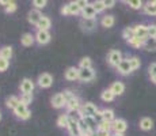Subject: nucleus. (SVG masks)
I'll use <instances>...</instances> for the list:
<instances>
[{
  "mask_svg": "<svg viewBox=\"0 0 156 136\" xmlns=\"http://www.w3.org/2000/svg\"><path fill=\"white\" fill-rule=\"evenodd\" d=\"M98 110H99V109H98V106L95 104H92V102H86V104L82 105V108L77 112V114H79V119H83V117H94Z\"/></svg>",
  "mask_w": 156,
  "mask_h": 136,
  "instance_id": "1",
  "label": "nucleus"
},
{
  "mask_svg": "<svg viewBox=\"0 0 156 136\" xmlns=\"http://www.w3.org/2000/svg\"><path fill=\"white\" fill-rule=\"evenodd\" d=\"M124 60V57H122V53L121 50L118 49H112L107 54V63H109L110 67H118L119 63Z\"/></svg>",
  "mask_w": 156,
  "mask_h": 136,
  "instance_id": "2",
  "label": "nucleus"
},
{
  "mask_svg": "<svg viewBox=\"0 0 156 136\" xmlns=\"http://www.w3.org/2000/svg\"><path fill=\"white\" fill-rule=\"evenodd\" d=\"M69 116V124H68V134L69 136H82V131L79 127V119L73 116V114H68Z\"/></svg>",
  "mask_w": 156,
  "mask_h": 136,
  "instance_id": "3",
  "label": "nucleus"
},
{
  "mask_svg": "<svg viewBox=\"0 0 156 136\" xmlns=\"http://www.w3.org/2000/svg\"><path fill=\"white\" fill-rule=\"evenodd\" d=\"M14 114H15V117L19 120H27V119H30V116H31V112L29 110L27 105L19 102V105L14 109Z\"/></svg>",
  "mask_w": 156,
  "mask_h": 136,
  "instance_id": "4",
  "label": "nucleus"
},
{
  "mask_svg": "<svg viewBox=\"0 0 156 136\" xmlns=\"http://www.w3.org/2000/svg\"><path fill=\"white\" fill-rule=\"evenodd\" d=\"M60 13L62 15H80L82 14V10L79 8L76 2H71V3H68V4L62 6Z\"/></svg>",
  "mask_w": 156,
  "mask_h": 136,
  "instance_id": "5",
  "label": "nucleus"
},
{
  "mask_svg": "<svg viewBox=\"0 0 156 136\" xmlns=\"http://www.w3.org/2000/svg\"><path fill=\"white\" fill-rule=\"evenodd\" d=\"M128 129V123L124 119H115L112 123V131L113 134H121L124 135Z\"/></svg>",
  "mask_w": 156,
  "mask_h": 136,
  "instance_id": "6",
  "label": "nucleus"
},
{
  "mask_svg": "<svg viewBox=\"0 0 156 136\" xmlns=\"http://www.w3.org/2000/svg\"><path fill=\"white\" fill-rule=\"evenodd\" d=\"M82 102H80V99H79V97L77 95H75L72 99H69V101L67 102V105H65V109H67V112H68V114L69 113H75V112H79L80 110V108H82Z\"/></svg>",
  "mask_w": 156,
  "mask_h": 136,
  "instance_id": "7",
  "label": "nucleus"
},
{
  "mask_svg": "<svg viewBox=\"0 0 156 136\" xmlns=\"http://www.w3.org/2000/svg\"><path fill=\"white\" fill-rule=\"evenodd\" d=\"M98 25V22H97V18L95 19H80V22H79V26H80V29L83 30V31H86V33H91V31H94L95 30V27H97Z\"/></svg>",
  "mask_w": 156,
  "mask_h": 136,
  "instance_id": "8",
  "label": "nucleus"
},
{
  "mask_svg": "<svg viewBox=\"0 0 156 136\" xmlns=\"http://www.w3.org/2000/svg\"><path fill=\"white\" fill-rule=\"evenodd\" d=\"M37 83L41 89H49L53 83V76L50 74H48V72H44V74H41L40 76H38Z\"/></svg>",
  "mask_w": 156,
  "mask_h": 136,
  "instance_id": "9",
  "label": "nucleus"
},
{
  "mask_svg": "<svg viewBox=\"0 0 156 136\" xmlns=\"http://www.w3.org/2000/svg\"><path fill=\"white\" fill-rule=\"evenodd\" d=\"M34 37H35V42L40 45H46L50 41V38H52L50 37V33L48 30H37Z\"/></svg>",
  "mask_w": 156,
  "mask_h": 136,
  "instance_id": "10",
  "label": "nucleus"
},
{
  "mask_svg": "<svg viewBox=\"0 0 156 136\" xmlns=\"http://www.w3.org/2000/svg\"><path fill=\"white\" fill-rule=\"evenodd\" d=\"M95 78L94 68H79V80L82 82H91Z\"/></svg>",
  "mask_w": 156,
  "mask_h": 136,
  "instance_id": "11",
  "label": "nucleus"
},
{
  "mask_svg": "<svg viewBox=\"0 0 156 136\" xmlns=\"http://www.w3.org/2000/svg\"><path fill=\"white\" fill-rule=\"evenodd\" d=\"M34 82H33L30 78H25L22 82H20V91H22V94H33V91H34Z\"/></svg>",
  "mask_w": 156,
  "mask_h": 136,
  "instance_id": "12",
  "label": "nucleus"
},
{
  "mask_svg": "<svg viewBox=\"0 0 156 136\" xmlns=\"http://www.w3.org/2000/svg\"><path fill=\"white\" fill-rule=\"evenodd\" d=\"M117 72H118L119 75H122V76H126V75L132 74V67H130V63H129V57L128 59H124L121 63H119V65L117 67Z\"/></svg>",
  "mask_w": 156,
  "mask_h": 136,
  "instance_id": "13",
  "label": "nucleus"
},
{
  "mask_svg": "<svg viewBox=\"0 0 156 136\" xmlns=\"http://www.w3.org/2000/svg\"><path fill=\"white\" fill-rule=\"evenodd\" d=\"M42 17H44V15L41 14V11L37 10V8H34V10H31V11L29 13L27 20H29V23H31V25L37 26L38 23H40V20L42 19Z\"/></svg>",
  "mask_w": 156,
  "mask_h": 136,
  "instance_id": "14",
  "label": "nucleus"
},
{
  "mask_svg": "<svg viewBox=\"0 0 156 136\" xmlns=\"http://www.w3.org/2000/svg\"><path fill=\"white\" fill-rule=\"evenodd\" d=\"M80 15H82L83 19H95V17H97V11H95L92 3H90L86 8H83Z\"/></svg>",
  "mask_w": 156,
  "mask_h": 136,
  "instance_id": "15",
  "label": "nucleus"
},
{
  "mask_svg": "<svg viewBox=\"0 0 156 136\" xmlns=\"http://www.w3.org/2000/svg\"><path fill=\"white\" fill-rule=\"evenodd\" d=\"M133 29L137 38H141V40L148 38V26L147 25H136L133 26Z\"/></svg>",
  "mask_w": 156,
  "mask_h": 136,
  "instance_id": "16",
  "label": "nucleus"
},
{
  "mask_svg": "<svg viewBox=\"0 0 156 136\" xmlns=\"http://www.w3.org/2000/svg\"><path fill=\"white\" fill-rule=\"evenodd\" d=\"M65 105H67V101L64 99V97H62L61 93H57V94L53 95L52 98V106L55 109H61L64 108Z\"/></svg>",
  "mask_w": 156,
  "mask_h": 136,
  "instance_id": "17",
  "label": "nucleus"
},
{
  "mask_svg": "<svg viewBox=\"0 0 156 136\" xmlns=\"http://www.w3.org/2000/svg\"><path fill=\"white\" fill-rule=\"evenodd\" d=\"M110 90H112L113 94L115 97L117 95H122L124 94V91H125V84L122 83V82H119V80L113 82L112 86H110Z\"/></svg>",
  "mask_w": 156,
  "mask_h": 136,
  "instance_id": "18",
  "label": "nucleus"
},
{
  "mask_svg": "<svg viewBox=\"0 0 156 136\" xmlns=\"http://www.w3.org/2000/svg\"><path fill=\"white\" fill-rule=\"evenodd\" d=\"M64 78L67 80H71V82L79 79V68H77V67L67 68V71H65V74H64Z\"/></svg>",
  "mask_w": 156,
  "mask_h": 136,
  "instance_id": "19",
  "label": "nucleus"
},
{
  "mask_svg": "<svg viewBox=\"0 0 156 136\" xmlns=\"http://www.w3.org/2000/svg\"><path fill=\"white\" fill-rule=\"evenodd\" d=\"M140 129L141 131H151V129H154V120L151 117H143L140 120Z\"/></svg>",
  "mask_w": 156,
  "mask_h": 136,
  "instance_id": "20",
  "label": "nucleus"
},
{
  "mask_svg": "<svg viewBox=\"0 0 156 136\" xmlns=\"http://www.w3.org/2000/svg\"><path fill=\"white\" fill-rule=\"evenodd\" d=\"M34 42H35V37L31 33H25V34L22 35V38H20V44H22L23 46H31Z\"/></svg>",
  "mask_w": 156,
  "mask_h": 136,
  "instance_id": "21",
  "label": "nucleus"
},
{
  "mask_svg": "<svg viewBox=\"0 0 156 136\" xmlns=\"http://www.w3.org/2000/svg\"><path fill=\"white\" fill-rule=\"evenodd\" d=\"M114 23H115V18H114V15H105V17H102V19H101V25L103 27H106V29L113 27Z\"/></svg>",
  "mask_w": 156,
  "mask_h": 136,
  "instance_id": "22",
  "label": "nucleus"
},
{
  "mask_svg": "<svg viewBox=\"0 0 156 136\" xmlns=\"http://www.w3.org/2000/svg\"><path fill=\"white\" fill-rule=\"evenodd\" d=\"M143 48L145 50H148V52H156V38H152V37L145 38Z\"/></svg>",
  "mask_w": 156,
  "mask_h": 136,
  "instance_id": "23",
  "label": "nucleus"
},
{
  "mask_svg": "<svg viewBox=\"0 0 156 136\" xmlns=\"http://www.w3.org/2000/svg\"><path fill=\"white\" fill-rule=\"evenodd\" d=\"M19 102H20V98H18L16 95H10L7 99H5V106L14 110V109L19 105Z\"/></svg>",
  "mask_w": 156,
  "mask_h": 136,
  "instance_id": "24",
  "label": "nucleus"
},
{
  "mask_svg": "<svg viewBox=\"0 0 156 136\" xmlns=\"http://www.w3.org/2000/svg\"><path fill=\"white\" fill-rule=\"evenodd\" d=\"M144 13L147 15L155 17L156 15V0H154V2H148L145 6H144Z\"/></svg>",
  "mask_w": 156,
  "mask_h": 136,
  "instance_id": "25",
  "label": "nucleus"
},
{
  "mask_svg": "<svg viewBox=\"0 0 156 136\" xmlns=\"http://www.w3.org/2000/svg\"><path fill=\"white\" fill-rule=\"evenodd\" d=\"M50 26H52V20L48 17H42V19L40 20V23L35 27H37V30H48V31H49Z\"/></svg>",
  "mask_w": 156,
  "mask_h": 136,
  "instance_id": "26",
  "label": "nucleus"
},
{
  "mask_svg": "<svg viewBox=\"0 0 156 136\" xmlns=\"http://www.w3.org/2000/svg\"><path fill=\"white\" fill-rule=\"evenodd\" d=\"M134 37H136V34H134V29H133V27H125V29L122 30V38H124L126 42L132 41Z\"/></svg>",
  "mask_w": 156,
  "mask_h": 136,
  "instance_id": "27",
  "label": "nucleus"
},
{
  "mask_svg": "<svg viewBox=\"0 0 156 136\" xmlns=\"http://www.w3.org/2000/svg\"><path fill=\"white\" fill-rule=\"evenodd\" d=\"M68 124H69V116H68V113L60 114L58 119H57V125L60 128H68Z\"/></svg>",
  "mask_w": 156,
  "mask_h": 136,
  "instance_id": "28",
  "label": "nucleus"
},
{
  "mask_svg": "<svg viewBox=\"0 0 156 136\" xmlns=\"http://www.w3.org/2000/svg\"><path fill=\"white\" fill-rule=\"evenodd\" d=\"M83 120H84V123L87 124V127L90 128V131L91 132H97L98 131V123L95 121L94 117H83Z\"/></svg>",
  "mask_w": 156,
  "mask_h": 136,
  "instance_id": "29",
  "label": "nucleus"
},
{
  "mask_svg": "<svg viewBox=\"0 0 156 136\" xmlns=\"http://www.w3.org/2000/svg\"><path fill=\"white\" fill-rule=\"evenodd\" d=\"M0 57L10 61V59L12 57V48H11V46H3V48H0Z\"/></svg>",
  "mask_w": 156,
  "mask_h": 136,
  "instance_id": "30",
  "label": "nucleus"
},
{
  "mask_svg": "<svg viewBox=\"0 0 156 136\" xmlns=\"http://www.w3.org/2000/svg\"><path fill=\"white\" fill-rule=\"evenodd\" d=\"M114 98H115V95L113 94V91L110 89L103 90V91H102V94H101V99L103 102H112V101H114Z\"/></svg>",
  "mask_w": 156,
  "mask_h": 136,
  "instance_id": "31",
  "label": "nucleus"
},
{
  "mask_svg": "<svg viewBox=\"0 0 156 136\" xmlns=\"http://www.w3.org/2000/svg\"><path fill=\"white\" fill-rule=\"evenodd\" d=\"M102 113H103V120L105 121H109V123H113L115 120V114L112 109H102Z\"/></svg>",
  "mask_w": 156,
  "mask_h": 136,
  "instance_id": "32",
  "label": "nucleus"
},
{
  "mask_svg": "<svg viewBox=\"0 0 156 136\" xmlns=\"http://www.w3.org/2000/svg\"><path fill=\"white\" fill-rule=\"evenodd\" d=\"M129 63H130L132 71H136V69H139L141 67V60H140V57H137V56L129 57Z\"/></svg>",
  "mask_w": 156,
  "mask_h": 136,
  "instance_id": "33",
  "label": "nucleus"
},
{
  "mask_svg": "<svg viewBox=\"0 0 156 136\" xmlns=\"http://www.w3.org/2000/svg\"><path fill=\"white\" fill-rule=\"evenodd\" d=\"M124 3H125V4H128L130 8H133V10H140V8H144L141 0H125Z\"/></svg>",
  "mask_w": 156,
  "mask_h": 136,
  "instance_id": "34",
  "label": "nucleus"
},
{
  "mask_svg": "<svg viewBox=\"0 0 156 136\" xmlns=\"http://www.w3.org/2000/svg\"><path fill=\"white\" fill-rule=\"evenodd\" d=\"M148 75H149V79L154 84H156V61L151 63L148 67Z\"/></svg>",
  "mask_w": 156,
  "mask_h": 136,
  "instance_id": "35",
  "label": "nucleus"
},
{
  "mask_svg": "<svg viewBox=\"0 0 156 136\" xmlns=\"http://www.w3.org/2000/svg\"><path fill=\"white\" fill-rule=\"evenodd\" d=\"M144 42H145V40H141V38L134 37L133 40L129 41L128 44L130 45V46H133V48H136V49H139V48H143V46H144Z\"/></svg>",
  "mask_w": 156,
  "mask_h": 136,
  "instance_id": "36",
  "label": "nucleus"
},
{
  "mask_svg": "<svg viewBox=\"0 0 156 136\" xmlns=\"http://www.w3.org/2000/svg\"><path fill=\"white\" fill-rule=\"evenodd\" d=\"M79 68H92V61L90 57H83L79 61Z\"/></svg>",
  "mask_w": 156,
  "mask_h": 136,
  "instance_id": "37",
  "label": "nucleus"
},
{
  "mask_svg": "<svg viewBox=\"0 0 156 136\" xmlns=\"http://www.w3.org/2000/svg\"><path fill=\"white\" fill-rule=\"evenodd\" d=\"M92 6H94V8H95V11H97V14L103 13V11L106 10V7H105V3H103V0H97V2H94V3H92Z\"/></svg>",
  "mask_w": 156,
  "mask_h": 136,
  "instance_id": "38",
  "label": "nucleus"
},
{
  "mask_svg": "<svg viewBox=\"0 0 156 136\" xmlns=\"http://www.w3.org/2000/svg\"><path fill=\"white\" fill-rule=\"evenodd\" d=\"M16 8H18V6H16V3L15 2H8V4L4 7V11L7 14H12L16 11Z\"/></svg>",
  "mask_w": 156,
  "mask_h": 136,
  "instance_id": "39",
  "label": "nucleus"
},
{
  "mask_svg": "<svg viewBox=\"0 0 156 136\" xmlns=\"http://www.w3.org/2000/svg\"><path fill=\"white\" fill-rule=\"evenodd\" d=\"M20 102L25 105H30L33 102V94H22L20 95Z\"/></svg>",
  "mask_w": 156,
  "mask_h": 136,
  "instance_id": "40",
  "label": "nucleus"
},
{
  "mask_svg": "<svg viewBox=\"0 0 156 136\" xmlns=\"http://www.w3.org/2000/svg\"><path fill=\"white\" fill-rule=\"evenodd\" d=\"M98 129H102V131L110 132V131H112V123H109V121H102L99 125H98Z\"/></svg>",
  "mask_w": 156,
  "mask_h": 136,
  "instance_id": "41",
  "label": "nucleus"
},
{
  "mask_svg": "<svg viewBox=\"0 0 156 136\" xmlns=\"http://www.w3.org/2000/svg\"><path fill=\"white\" fill-rule=\"evenodd\" d=\"M8 67H10V61H8V60H5V59H2V57H0V72L7 71Z\"/></svg>",
  "mask_w": 156,
  "mask_h": 136,
  "instance_id": "42",
  "label": "nucleus"
},
{
  "mask_svg": "<svg viewBox=\"0 0 156 136\" xmlns=\"http://www.w3.org/2000/svg\"><path fill=\"white\" fill-rule=\"evenodd\" d=\"M46 4H48L46 0H34V2H33V6H34L37 10H41V8H44Z\"/></svg>",
  "mask_w": 156,
  "mask_h": 136,
  "instance_id": "43",
  "label": "nucleus"
},
{
  "mask_svg": "<svg viewBox=\"0 0 156 136\" xmlns=\"http://www.w3.org/2000/svg\"><path fill=\"white\" fill-rule=\"evenodd\" d=\"M148 37L156 38V25H155V23L148 25Z\"/></svg>",
  "mask_w": 156,
  "mask_h": 136,
  "instance_id": "44",
  "label": "nucleus"
},
{
  "mask_svg": "<svg viewBox=\"0 0 156 136\" xmlns=\"http://www.w3.org/2000/svg\"><path fill=\"white\" fill-rule=\"evenodd\" d=\"M61 94H62V97H64V99H65V101H67V102L75 97V94L71 91V90H64V91H62Z\"/></svg>",
  "mask_w": 156,
  "mask_h": 136,
  "instance_id": "45",
  "label": "nucleus"
},
{
  "mask_svg": "<svg viewBox=\"0 0 156 136\" xmlns=\"http://www.w3.org/2000/svg\"><path fill=\"white\" fill-rule=\"evenodd\" d=\"M94 119H95V121L98 123V125H99L102 121H105V120H103V113H102V110H98V112H97V114L94 116Z\"/></svg>",
  "mask_w": 156,
  "mask_h": 136,
  "instance_id": "46",
  "label": "nucleus"
},
{
  "mask_svg": "<svg viewBox=\"0 0 156 136\" xmlns=\"http://www.w3.org/2000/svg\"><path fill=\"white\" fill-rule=\"evenodd\" d=\"M76 3H77V6H79V8L80 10H83V8H86L87 6L90 4L87 0H76Z\"/></svg>",
  "mask_w": 156,
  "mask_h": 136,
  "instance_id": "47",
  "label": "nucleus"
},
{
  "mask_svg": "<svg viewBox=\"0 0 156 136\" xmlns=\"http://www.w3.org/2000/svg\"><path fill=\"white\" fill-rule=\"evenodd\" d=\"M103 3H105V7L106 8H113L114 6H115V2H114V0H103Z\"/></svg>",
  "mask_w": 156,
  "mask_h": 136,
  "instance_id": "48",
  "label": "nucleus"
},
{
  "mask_svg": "<svg viewBox=\"0 0 156 136\" xmlns=\"http://www.w3.org/2000/svg\"><path fill=\"white\" fill-rule=\"evenodd\" d=\"M97 136H112V134L107 131H102V129H98L97 131Z\"/></svg>",
  "mask_w": 156,
  "mask_h": 136,
  "instance_id": "49",
  "label": "nucleus"
},
{
  "mask_svg": "<svg viewBox=\"0 0 156 136\" xmlns=\"http://www.w3.org/2000/svg\"><path fill=\"white\" fill-rule=\"evenodd\" d=\"M112 136H124V135H121V134H112Z\"/></svg>",
  "mask_w": 156,
  "mask_h": 136,
  "instance_id": "50",
  "label": "nucleus"
},
{
  "mask_svg": "<svg viewBox=\"0 0 156 136\" xmlns=\"http://www.w3.org/2000/svg\"><path fill=\"white\" fill-rule=\"evenodd\" d=\"M91 136H97V132H95V134H92V135H91Z\"/></svg>",
  "mask_w": 156,
  "mask_h": 136,
  "instance_id": "51",
  "label": "nucleus"
},
{
  "mask_svg": "<svg viewBox=\"0 0 156 136\" xmlns=\"http://www.w3.org/2000/svg\"><path fill=\"white\" fill-rule=\"evenodd\" d=\"M0 121H2V113H0Z\"/></svg>",
  "mask_w": 156,
  "mask_h": 136,
  "instance_id": "52",
  "label": "nucleus"
},
{
  "mask_svg": "<svg viewBox=\"0 0 156 136\" xmlns=\"http://www.w3.org/2000/svg\"><path fill=\"white\" fill-rule=\"evenodd\" d=\"M82 136H86V135H82Z\"/></svg>",
  "mask_w": 156,
  "mask_h": 136,
  "instance_id": "53",
  "label": "nucleus"
}]
</instances>
